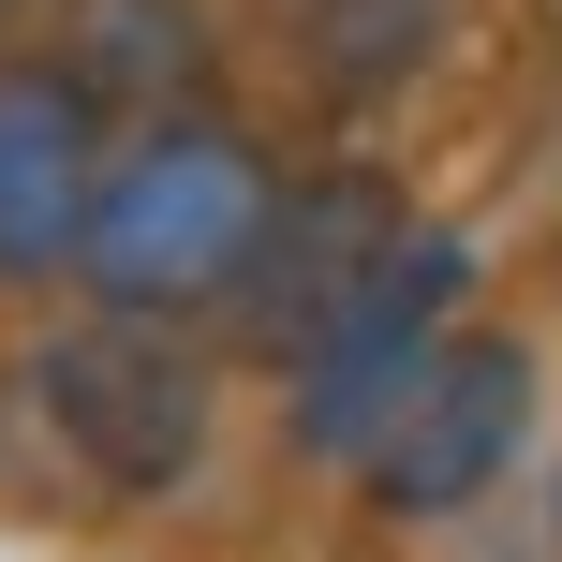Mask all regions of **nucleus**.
Returning a JSON list of instances; mask_svg holds the SVG:
<instances>
[{"label": "nucleus", "instance_id": "1", "mask_svg": "<svg viewBox=\"0 0 562 562\" xmlns=\"http://www.w3.org/2000/svg\"><path fill=\"white\" fill-rule=\"evenodd\" d=\"M281 223V178L252 134H223V119H164V134H134L104 164V207H89V296L104 311H223L237 281H252Z\"/></svg>", "mask_w": 562, "mask_h": 562}, {"label": "nucleus", "instance_id": "2", "mask_svg": "<svg viewBox=\"0 0 562 562\" xmlns=\"http://www.w3.org/2000/svg\"><path fill=\"white\" fill-rule=\"evenodd\" d=\"M30 400H45L59 459H75L89 488H119V504H148V488H178L207 459V356L178 326H148V311L59 326L45 356H30Z\"/></svg>", "mask_w": 562, "mask_h": 562}, {"label": "nucleus", "instance_id": "3", "mask_svg": "<svg viewBox=\"0 0 562 562\" xmlns=\"http://www.w3.org/2000/svg\"><path fill=\"white\" fill-rule=\"evenodd\" d=\"M459 296H474V252H459L445 223H415L385 267L356 281V311H340V326L311 340L296 370H281V385H296V445L370 474V445L400 429V400H415V385H429V356L459 340Z\"/></svg>", "mask_w": 562, "mask_h": 562}, {"label": "nucleus", "instance_id": "4", "mask_svg": "<svg viewBox=\"0 0 562 562\" xmlns=\"http://www.w3.org/2000/svg\"><path fill=\"white\" fill-rule=\"evenodd\" d=\"M518 445H533V356L504 326H459L429 356V385L400 400V429L370 445V504L385 518H459L474 488H504Z\"/></svg>", "mask_w": 562, "mask_h": 562}, {"label": "nucleus", "instance_id": "5", "mask_svg": "<svg viewBox=\"0 0 562 562\" xmlns=\"http://www.w3.org/2000/svg\"><path fill=\"white\" fill-rule=\"evenodd\" d=\"M400 237H415V223H400V193H385V178H311V193H281V223H267L252 281L223 296V311H237V340L296 370L311 340H326L340 311H356V281L385 267Z\"/></svg>", "mask_w": 562, "mask_h": 562}, {"label": "nucleus", "instance_id": "6", "mask_svg": "<svg viewBox=\"0 0 562 562\" xmlns=\"http://www.w3.org/2000/svg\"><path fill=\"white\" fill-rule=\"evenodd\" d=\"M104 207V119L75 75H0V281H45L89 252Z\"/></svg>", "mask_w": 562, "mask_h": 562}, {"label": "nucleus", "instance_id": "7", "mask_svg": "<svg viewBox=\"0 0 562 562\" xmlns=\"http://www.w3.org/2000/svg\"><path fill=\"white\" fill-rule=\"evenodd\" d=\"M281 30H296V59L326 89H400L429 59V30H445V0H281Z\"/></svg>", "mask_w": 562, "mask_h": 562}, {"label": "nucleus", "instance_id": "8", "mask_svg": "<svg viewBox=\"0 0 562 562\" xmlns=\"http://www.w3.org/2000/svg\"><path fill=\"white\" fill-rule=\"evenodd\" d=\"M0 15H15V0H0Z\"/></svg>", "mask_w": 562, "mask_h": 562}]
</instances>
